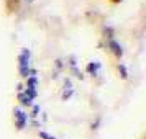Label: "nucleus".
I'll use <instances>...</instances> for the list:
<instances>
[{
	"instance_id": "f03ea898",
	"label": "nucleus",
	"mask_w": 146,
	"mask_h": 139,
	"mask_svg": "<svg viewBox=\"0 0 146 139\" xmlns=\"http://www.w3.org/2000/svg\"><path fill=\"white\" fill-rule=\"evenodd\" d=\"M15 118H17V125H18V128L20 129H23V126H25V123H27V115L23 111H20V110H15Z\"/></svg>"
},
{
	"instance_id": "20e7f679",
	"label": "nucleus",
	"mask_w": 146,
	"mask_h": 139,
	"mask_svg": "<svg viewBox=\"0 0 146 139\" xmlns=\"http://www.w3.org/2000/svg\"><path fill=\"white\" fill-rule=\"evenodd\" d=\"M40 136H41L43 139H56V138H53V136H49L48 132H40Z\"/></svg>"
},
{
	"instance_id": "7ed1b4c3",
	"label": "nucleus",
	"mask_w": 146,
	"mask_h": 139,
	"mask_svg": "<svg viewBox=\"0 0 146 139\" xmlns=\"http://www.w3.org/2000/svg\"><path fill=\"white\" fill-rule=\"evenodd\" d=\"M110 46L113 47V53L117 54V56H121V46H118L115 41H110Z\"/></svg>"
},
{
	"instance_id": "f257e3e1",
	"label": "nucleus",
	"mask_w": 146,
	"mask_h": 139,
	"mask_svg": "<svg viewBox=\"0 0 146 139\" xmlns=\"http://www.w3.org/2000/svg\"><path fill=\"white\" fill-rule=\"evenodd\" d=\"M20 72L23 77H28V72H30V53L27 49L20 54Z\"/></svg>"
}]
</instances>
